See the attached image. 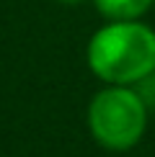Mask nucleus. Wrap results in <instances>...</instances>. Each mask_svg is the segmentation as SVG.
Returning <instances> with one entry per match:
<instances>
[{"label": "nucleus", "instance_id": "obj_1", "mask_svg": "<svg viewBox=\"0 0 155 157\" xmlns=\"http://www.w3.org/2000/svg\"><path fill=\"white\" fill-rule=\"evenodd\" d=\"M88 70L106 85H140L155 75V31L137 21H109L85 47Z\"/></svg>", "mask_w": 155, "mask_h": 157}, {"label": "nucleus", "instance_id": "obj_2", "mask_svg": "<svg viewBox=\"0 0 155 157\" xmlns=\"http://www.w3.org/2000/svg\"><path fill=\"white\" fill-rule=\"evenodd\" d=\"M147 129V103L132 85H106L88 103V132L111 152L137 147Z\"/></svg>", "mask_w": 155, "mask_h": 157}, {"label": "nucleus", "instance_id": "obj_3", "mask_svg": "<svg viewBox=\"0 0 155 157\" xmlns=\"http://www.w3.org/2000/svg\"><path fill=\"white\" fill-rule=\"evenodd\" d=\"M93 5L106 21H137L155 5V0H93Z\"/></svg>", "mask_w": 155, "mask_h": 157}, {"label": "nucleus", "instance_id": "obj_4", "mask_svg": "<svg viewBox=\"0 0 155 157\" xmlns=\"http://www.w3.org/2000/svg\"><path fill=\"white\" fill-rule=\"evenodd\" d=\"M57 3H65V5H78V3H83V0H57Z\"/></svg>", "mask_w": 155, "mask_h": 157}]
</instances>
